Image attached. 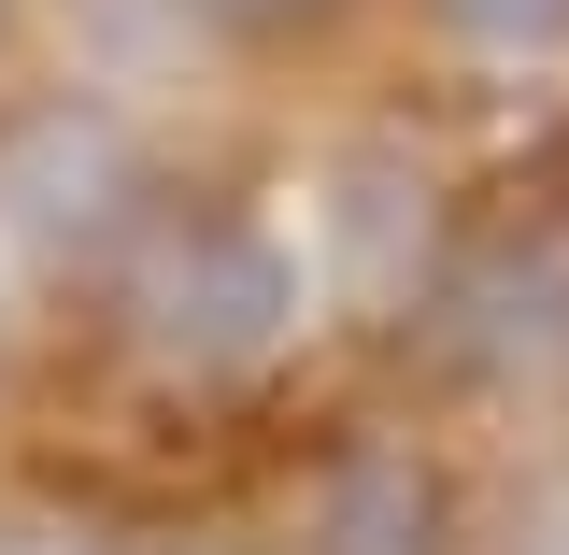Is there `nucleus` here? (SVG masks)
<instances>
[{
	"label": "nucleus",
	"instance_id": "f257e3e1",
	"mask_svg": "<svg viewBox=\"0 0 569 555\" xmlns=\"http://www.w3.org/2000/svg\"><path fill=\"white\" fill-rule=\"evenodd\" d=\"M284 328H299V257L228 200L142 214V242L114 257V343L157 385H242L284 356Z\"/></svg>",
	"mask_w": 569,
	"mask_h": 555
},
{
	"label": "nucleus",
	"instance_id": "f03ea898",
	"mask_svg": "<svg viewBox=\"0 0 569 555\" xmlns=\"http://www.w3.org/2000/svg\"><path fill=\"white\" fill-rule=\"evenodd\" d=\"M427 328L470 385H512V399H569V200H512L485 214L441 285H427Z\"/></svg>",
	"mask_w": 569,
	"mask_h": 555
},
{
	"label": "nucleus",
	"instance_id": "7ed1b4c3",
	"mask_svg": "<svg viewBox=\"0 0 569 555\" xmlns=\"http://www.w3.org/2000/svg\"><path fill=\"white\" fill-rule=\"evenodd\" d=\"M271 555H441V485L399 442H356V456H328V485L299 498Z\"/></svg>",
	"mask_w": 569,
	"mask_h": 555
},
{
	"label": "nucleus",
	"instance_id": "20e7f679",
	"mask_svg": "<svg viewBox=\"0 0 569 555\" xmlns=\"http://www.w3.org/2000/svg\"><path fill=\"white\" fill-rule=\"evenodd\" d=\"M427 29L470 71H556L569 58V0H427Z\"/></svg>",
	"mask_w": 569,
	"mask_h": 555
},
{
	"label": "nucleus",
	"instance_id": "39448f33",
	"mask_svg": "<svg viewBox=\"0 0 569 555\" xmlns=\"http://www.w3.org/2000/svg\"><path fill=\"white\" fill-rule=\"evenodd\" d=\"M200 29H284V14H328V0H186Z\"/></svg>",
	"mask_w": 569,
	"mask_h": 555
},
{
	"label": "nucleus",
	"instance_id": "423d86ee",
	"mask_svg": "<svg viewBox=\"0 0 569 555\" xmlns=\"http://www.w3.org/2000/svg\"><path fill=\"white\" fill-rule=\"evenodd\" d=\"M0 555H100L86 527H0Z\"/></svg>",
	"mask_w": 569,
	"mask_h": 555
},
{
	"label": "nucleus",
	"instance_id": "0eeeda50",
	"mask_svg": "<svg viewBox=\"0 0 569 555\" xmlns=\"http://www.w3.org/2000/svg\"><path fill=\"white\" fill-rule=\"evenodd\" d=\"M0 14H14V0H0Z\"/></svg>",
	"mask_w": 569,
	"mask_h": 555
}]
</instances>
